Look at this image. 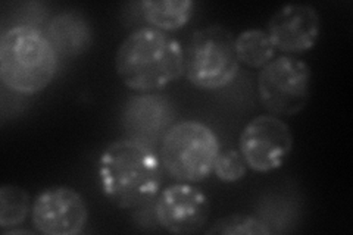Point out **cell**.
I'll return each instance as SVG.
<instances>
[{
    "label": "cell",
    "mask_w": 353,
    "mask_h": 235,
    "mask_svg": "<svg viewBox=\"0 0 353 235\" xmlns=\"http://www.w3.org/2000/svg\"><path fill=\"white\" fill-rule=\"evenodd\" d=\"M87 219L83 196L66 185L44 190L31 207L32 227L46 235H77L84 229Z\"/></svg>",
    "instance_id": "cell-9"
},
{
    "label": "cell",
    "mask_w": 353,
    "mask_h": 235,
    "mask_svg": "<svg viewBox=\"0 0 353 235\" xmlns=\"http://www.w3.org/2000/svg\"><path fill=\"white\" fill-rule=\"evenodd\" d=\"M31 198L24 188L12 184L0 187V228L21 225L31 214Z\"/></svg>",
    "instance_id": "cell-15"
},
{
    "label": "cell",
    "mask_w": 353,
    "mask_h": 235,
    "mask_svg": "<svg viewBox=\"0 0 353 235\" xmlns=\"http://www.w3.org/2000/svg\"><path fill=\"white\" fill-rule=\"evenodd\" d=\"M157 223L171 234L192 235L203 229L211 214V203L201 188L190 183H176L154 198Z\"/></svg>",
    "instance_id": "cell-8"
},
{
    "label": "cell",
    "mask_w": 353,
    "mask_h": 235,
    "mask_svg": "<svg viewBox=\"0 0 353 235\" xmlns=\"http://www.w3.org/2000/svg\"><path fill=\"white\" fill-rule=\"evenodd\" d=\"M163 166L150 145L132 139L110 143L99 159L103 196L119 209H139L158 197Z\"/></svg>",
    "instance_id": "cell-1"
},
{
    "label": "cell",
    "mask_w": 353,
    "mask_h": 235,
    "mask_svg": "<svg viewBox=\"0 0 353 235\" xmlns=\"http://www.w3.org/2000/svg\"><path fill=\"white\" fill-rule=\"evenodd\" d=\"M271 228L261 219L245 215L234 214L216 219L211 227L205 229L208 235H268Z\"/></svg>",
    "instance_id": "cell-16"
},
{
    "label": "cell",
    "mask_w": 353,
    "mask_h": 235,
    "mask_svg": "<svg viewBox=\"0 0 353 235\" xmlns=\"http://www.w3.org/2000/svg\"><path fill=\"white\" fill-rule=\"evenodd\" d=\"M248 171V165L243 156L236 149H228L219 152L214 163V175L219 181L231 184L243 180Z\"/></svg>",
    "instance_id": "cell-17"
},
{
    "label": "cell",
    "mask_w": 353,
    "mask_h": 235,
    "mask_svg": "<svg viewBox=\"0 0 353 235\" xmlns=\"http://www.w3.org/2000/svg\"><path fill=\"white\" fill-rule=\"evenodd\" d=\"M293 150L290 127L275 115H259L250 119L239 137V152L248 167L265 174L279 170Z\"/></svg>",
    "instance_id": "cell-7"
},
{
    "label": "cell",
    "mask_w": 353,
    "mask_h": 235,
    "mask_svg": "<svg viewBox=\"0 0 353 235\" xmlns=\"http://www.w3.org/2000/svg\"><path fill=\"white\" fill-rule=\"evenodd\" d=\"M174 116L170 102L159 94L141 93L127 100L123 110V124L128 139L146 145L157 143L165 136Z\"/></svg>",
    "instance_id": "cell-11"
},
{
    "label": "cell",
    "mask_w": 353,
    "mask_h": 235,
    "mask_svg": "<svg viewBox=\"0 0 353 235\" xmlns=\"http://www.w3.org/2000/svg\"><path fill=\"white\" fill-rule=\"evenodd\" d=\"M321 32L318 10L305 3L280 8L267 25V34L275 50L293 56L312 50Z\"/></svg>",
    "instance_id": "cell-10"
},
{
    "label": "cell",
    "mask_w": 353,
    "mask_h": 235,
    "mask_svg": "<svg viewBox=\"0 0 353 235\" xmlns=\"http://www.w3.org/2000/svg\"><path fill=\"white\" fill-rule=\"evenodd\" d=\"M59 54L48 34L32 25H14L0 37V78L9 90L34 94L57 75Z\"/></svg>",
    "instance_id": "cell-3"
},
{
    "label": "cell",
    "mask_w": 353,
    "mask_h": 235,
    "mask_svg": "<svg viewBox=\"0 0 353 235\" xmlns=\"http://www.w3.org/2000/svg\"><path fill=\"white\" fill-rule=\"evenodd\" d=\"M139 6L143 19L152 28L167 32L184 27L192 19L196 3L192 0H146Z\"/></svg>",
    "instance_id": "cell-13"
},
{
    "label": "cell",
    "mask_w": 353,
    "mask_h": 235,
    "mask_svg": "<svg viewBox=\"0 0 353 235\" xmlns=\"http://www.w3.org/2000/svg\"><path fill=\"white\" fill-rule=\"evenodd\" d=\"M311 66L305 61L289 54L277 56L259 70V100L271 115H297L311 97Z\"/></svg>",
    "instance_id": "cell-6"
},
{
    "label": "cell",
    "mask_w": 353,
    "mask_h": 235,
    "mask_svg": "<svg viewBox=\"0 0 353 235\" xmlns=\"http://www.w3.org/2000/svg\"><path fill=\"white\" fill-rule=\"evenodd\" d=\"M115 71L132 92H159L185 72L184 49L167 32L141 27L131 31L119 44Z\"/></svg>",
    "instance_id": "cell-2"
},
{
    "label": "cell",
    "mask_w": 353,
    "mask_h": 235,
    "mask_svg": "<svg viewBox=\"0 0 353 235\" xmlns=\"http://www.w3.org/2000/svg\"><path fill=\"white\" fill-rule=\"evenodd\" d=\"M187 80L201 90H218L234 80L240 62L233 32L219 24L196 30L184 50Z\"/></svg>",
    "instance_id": "cell-5"
},
{
    "label": "cell",
    "mask_w": 353,
    "mask_h": 235,
    "mask_svg": "<svg viewBox=\"0 0 353 235\" xmlns=\"http://www.w3.org/2000/svg\"><path fill=\"white\" fill-rule=\"evenodd\" d=\"M236 53L240 63L253 70H261L275 58V48L267 31L249 28L236 37Z\"/></svg>",
    "instance_id": "cell-14"
},
{
    "label": "cell",
    "mask_w": 353,
    "mask_h": 235,
    "mask_svg": "<svg viewBox=\"0 0 353 235\" xmlns=\"http://www.w3.org/2000/svg\"><path fill=\"white\" fill-rule=\"evenodd\" d=\"M48 37L58 54L74 58L92 46V30L84 15L65 10L54 15L48 25Z\"/></svg>",
    "instance_id": "cell-12"
},
{
    "label": "cell",
    "mask_w": 353,
    "mask_h": 235,
    "mask_svg": "<svg viewBox=\"0 0 353 235\" xmlns=\"http://www.w3.org/2000/svg\"><path fill=\"white\" fill-rule=\"evenodd\" d=\"M215 131L201 121H181L171 125L161 141L163 170L179 183H201L212 174L219 154Z\"/></svg>",
    "instance_id": "cell-4"
}]
</instances>
